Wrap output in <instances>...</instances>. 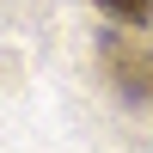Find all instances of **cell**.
<instances>
[{"label": "cell", "instance_id": "cell-1", "mask_svg": "<svg viewBox=\"0 0 153 153\" xmlns=\"http://www.w3.org/2000/svg\"><path fill=\"white\" fill-rule=\"evenodd\" d=\"M104 74H110V86L129 104L153 110V37H141V31L104 37Z\"/></svg>", "mask_w": 153, "mask_h": 153}, {"label": "cell", "instance_id": "cell-2", "mask_svg": "<svg viewBox=\"0 0 153 153\" xmlns=\"http://www.w3.org/2000/svg\"><path fill=\"white\" fill-rule=\"evenodd\" d=\"M98 6L123 25H153V0H98Z\"/></svg>", "mask_w": 153, "mask_h": 153}]
</instances>
